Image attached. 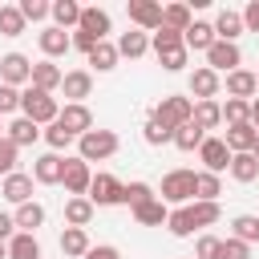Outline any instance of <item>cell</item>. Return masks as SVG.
Returning <instances> with one entry per match:
<instances>
[{"mask_svg":"<svg viewBox=\"0 0 259 259\" xmlns=\"http://www.w3.org/2000/svg\"><path fill=\"white\" fill-rule=\"evenodd\" d=\"M57 113H61V105H57L53 93H40V89H32V85L20 89V117H28V121H36V125H53Z\"/></svg>","mask_w":259,"mask_h":259,"instance_id":"1","label":"cell"},{"mask_svg":"<svg viewBox=\"0 0 259 259\" xmlns=\"http://www.w3.org/2000/svg\"><path fill=\"white\" fill-rule=\"evenodd\" d=\"M121 150V142H117V134L113 130H89V134H81L77 138V158L81 162H105V158H113Z\"/></svg>","mask_w":259,"mask_h":259,"instance_id":"2","label":"cell"},{"mask_svg":"<svg viewBox=\"0 0 259 259\" xmlns=\"http://www.w3.org/2000/svg\"><path fill=\"white\" fill-rule=\"evenodd\" d=\"M194 174H198V170H186V166L166 170V174H162V202H166V206H186V202H194Z\"/></svg>","mask_w":259,"mask_h":259,"instance_id":"3","label":"cell"},{"mask_svg":"<svg viewBox=\"0 0 259 259\" xmlns=\"http://www.w3.org/2000/svg\"><path fill=\"white\" fill-rule=\"evenodd\" d=\"M190 113H194V101H190V97H182V93H166V97L150 109V117H154V121H162V125H170V130L186 125V121H190Z\"/></svg>","mask_w":259,"mask_h":259,"instance_id":"4","label":"cell"},{"mask_svg":"<svg viewBox=\"0 0 259 259\" xmlns=\"http://www.w3.org/2000/svg\"><path fill=\"white\" fill-rule=\"evenodd\" d=\"M32 81V61L24 53H4L0 57V85H12V89H24Z\"/></svg>","mask_w":259,"mask_h":259,"instance_id":"5","label":"cell"},{"mask_svg":"<svg viewBox=\"0 0 259 259\" xmlns=\"http://www.w3.org/2000/svg\"><path fill=\"white\" fill-rule=\"evenodd\" d=\"M198 162H202L206 174H223V170L231 166V150H227V142H223L219 134H206L202 146H198Z\"/></svg>","mask_w":259,"mask_h":259,"instance_id":"6","label":"cell"},{"mask_svg":"<svg viewBox=\"0 0 259 259\" xmlns=\"http://www.w3.org/2000/svg\"><path fill=\"white\" fill-rule=\"evenodd\" d=\"M125 16H130V24H134L138 32L162 28V4H158V0H130V4H125Z\"/></svg>","mask_w":259,"mask_h":259,"instance_id":"7","label":"cell"},{"mask_svg":"<svg viewBox=\"0 0 259 259\" xmlns=\"http://www.w3.org/2000/svg\"><path fill=\"white\" fill-rule=\"evenodd\" d=\"M206 69H214L219 77L243 69V53H239V45H231V40H214V45L206 49Z\"/></svg>","mask_w":259,"mask_h":259,"instance_id":"8","label":"cell"},{"mask_svg":"<svg viewBox=\"0 0 259 259\" xmlns=\"http://www.w3.org/2000/svg\"><path fill=\"white\" fill-rule=\"evenodd\" d=\"M89 182H93V170H89V162H81L77 154H73V158L65 154V178H61V186L69 190V198H81V194H89Z\"/></svg>","mask_w":259,"mask_h":259,"instance_id":"9","label":"cell"},{"mask_svg":"<svg viewBox=\"0 0 259 259\" xmlns=\"http://www.w3.org/2000/svg\"><path fill=\"white\" fill-rule=\"evenodd\" d=\"M186 89H190V101H214V97H219V89H223V77H219L214 69L198 65V69L190 73Z\"/></svg>","mask_w":259,"mask_h":259,"instance_id":"10","label":"cell"},{"mask_svg":"<svg viewBox=\"0 0 259 259\" xmlns=\"http://www.w3.org/2000/svg\"><path fill=\"white\" fill-rule=\"evenodd\" d=\"M93 206H117L121 202V182L113 178V174H93V182H89V194H85Z\"/></svg>","mask_w":259,"mask_h":259,"instance_id":"11","label":"cell"},{"mask_svg":"<svg viewBox=\"0 0 259 259\" xmlns=\"http://www.w3.org/2000/svg\"><path fill=\"white\" fill-rule=\"evenodd\" d=\"M61 93L69 97V105H85V97L93 93V73L89 69H69L61 77Z\"/></svg>","mask_w":259,"mask_h":259,"instance_id":"12","label":"cell"},{"mask_svg":"<svg viewBox=\"0 0 259 259\" xmlns=\"http://www.w3.org/2000/svg\"><path fill=\"white\" fill-rule=\"evenodd\" d=\"M57 125H61L65 134L81 138V134L93 130V113H89V105H69V101H65V109L57 113Z\"/></svg>","mask_w":259,"mask_h":259,"instance_id":"13","label":"cell"},{"mask_svg":"<svg viewBox=\"0 0 259 259\" xmlns=\"http://www.w3.org/2000/svg\"><path fill=\"white\" fill-rule=\"evenodd\" d=\"M61 178H65V158L61 154H40L36 162H32V182H40V186H61Z\"/></svg>","mask_w":259,"mask_h":259,"instance_id":"14","label":"cell"},{"mask_svg":"<svg viewBox=\"0 0 259 259\" xmlns=\"http://www.w3.org/2000/svg\"><path fill=\"white\" fill-rule=\"evenodd\" d=\"M36 45H40V53H45V61H57V57H65L69 49H73V40H69V32L65 28H40L36 32Z\"/></svg>","mask_w":259,"mask_h":259,"instance_id":"15","label":"cell"},{"mask_svg":"<svg viewBox=\"0 0 259 259\" xmlns=\"http://www.w3.org/2000/svg\"><path fill=\"white\" fill-rule=\"evenodd\" d=\"M61 77H65V73H61V65L40 57V61H32V81H28V85H32V89H40V93H57V89H61Z\"/></svg>","mask_w":259,"mask_h":259,"instance_id":"16","label":"cell"},{"mask_svg":"<svg viewBox=\"0 0 259 259\" xmlns=\"http://www.w3.org/2000/svg\"><path fill=\"white\" fill-rule=\"evenodd\" d=\"M223 85H227V97H235V101H251V97L259 93V81H255L251 69H235V73H227Z\"/></svg>","mask_w":259,"mask_h":259,"instance_id":"17","label":"cell"},{"mask_svg":"<svg viewBox=\"0 0 259 259\" xmlns=\"http://www.w3.org/2000/svg\"><path fill=\"white\" fill-rule=\"evenodd\" d=\"M223 142H227V150H231V154H251V150H255V142H259V130H255L251 121H239V125H227Z\"/></svg>","mask_w":259,"mask_h":259,"instance_id":"18","label":"cell"},{"mask_svg":"<svg viewBox=\"0 0 259 259\" xmlns=\"http://www.w3.org/2000/svg\"><path fill=\"white\" fill-rule=\"evenodd\" d=\"M77 28H81V32H89V36H97V40H109L113 20H109V12H105V8L89 4V8H81V24H77Z\"/></svg>","mask_w":259,"mask_h":259,"instance_id":"19","label":"cell"},{"mask_svg":"<svg viewBox=\"0 0 259 259\" xmlns=\"http://www.w3.org/2000/svg\"><path fill=\"white\" fill-rule=\"evenodd\" d=\"M210 28H214L219 40H231V45H239V36L247 32V28H243V16H239L235 8H219V16L210 20Z\"/></svg>","mask_w":259,"mask_h":259,"instance_id":"20","label":"cell"},{"mask_svg":"<svg viewBox=\"0 0 259 259\" xmlns=\"http://www.w3.org/2000/svg\"><path fill=\"white\" fill-rule=\"evenodd\" d=\"M0 194H4L12 206H20V202H32V174H24V170L8 174V178L0 182Z\"/></svg>","mask_w":259,"mask_h":259,"instance_id":"21","label":"cell"},{"mask_svg":"<svg viewBox=\"0 0 259 259\" xmlns=\"http://www.w3.org/2000/svg\"><path fill=\"white\" fill-rule=\"evenodd\" d=\"M49 16H53V28L73 32V28L81 24V4H77V0H53V4H49Z\"/></svg>","mask_w":259,"mask_h":259,"instance_id":"22","label":"cell"},{"mask_svg":"<svg viewBox=\"0 0 259 259\" xmlns=\"http://www.w3.org/2000/svg\"><path fill=\"white\" fill-rule=\"evenodd\" d=\"M214 40H219V36H214L210 20H194V24L182 32V49H186V53H190V49H194V53H206Z\"/></svg>","mask_w":259,"mask_h":259,"instance_id":"23","label":"cell"},{"mask_svg":"<svg viewBox=\"0 0 259 259\" xmlns=\"http://www.w3.org/2000/svg\"><path fill=\"white\" fill-rule=\"evenodd\" d=\"M4 138H8L16 150H24V146H32V142L40 138V125H36V121H28V117H12V121L4 125Z\"/></svg>","mask_w":259,"mask_h":259,"instance_id":"24","label":"cell"},{"mask_svg":"<svg viewBox=\"0 0 259 259\" xmlns=\"http://www.w3.org/2000/svg\"><path fill=\"white\" fill-rule=\"evenodd\" d=\"M150 53V32H138V28H130V32H121L117 36V57H130V61H138V57H146Z\"/></svg>","mask_w":259,"mask_h":259,"instance_id":"25","label":"cell"},{"mask_svg":"<svg viewBox=\"0 0 259 259\" xmlns=\"http://www.w3.org/2000/svg\"><path fill=\"white\" fill-rule=\"evenodd\" d=\"M12 223H16V231L36 235V227L45 223V206H40V202H20V206L12 210Z\"/></svg>","mask_w":259,"mask_h":259,"instance_id":"26","label":"cell"},{"mask_svg":"<svg viewBox=\"0 0 259 259\" xmlns=\"http://www.w3.org/2000/svg\"><path fill=\"white\" fill-rule=\"evenodd\" d=\"M93 210H97V206H93L85 194H81V198H69V202H65V227H81V231H85V227L93 223Z\"/></svg>","mask_w":259,"mask_h":259,"instance_id":"27","label":"cell"},{"mask_svg":"<svg viewBox=\"0 0 259 259\" xmlns=\"http://www.w3.org/2000/svg\"><path fill=\"white\" fill-rule=\"evenodd\" d=\"M166 231L174 235V239H190L198 227H194V214H190V202L186 206H174L170 214H166Z\"/></svg>","mask_w":259,"mask_h":259,"instance_id":"28","label":"cell"},{"mask_svg":"<svg viewBox=\"0 0 259 259\" xmlns=\"http://www.w3.org/2000/svg\"><path fill=\"white\" fill-rule=\"evenodd\" d=\"M89 247H93V243H89V235H85L81 227H65V231H61V255H69V259H85Z\"/></svg>","mask_w":259,"mask_h":259,"instance_id":"29","label":"cell"},{"mask_svg":"<svg viewBox=\"0 0 259 259\" xmlns=\"http://www.w3.org/2000/svg\"><path fill=\"white\" fill-rule=\"evenodd\" d=\"M190 121L198 125V130H219L223 125V109H219V101H194V113H190Z\"/></svg>","mask_w":259,"mask_h":259,"instance_id":"30","label":"cell"},{"mask_svg":"<svg viewBox=\"0 0 259 259\" xmlns=\"http://www.w3.org/2000/svg\"><path fill=\"white\" fill-rule=\"evenodd\" d=\"M219 194H223V178L198 170L194 174V202H219Z\"/></svg>","mask_w":259,"mask_h":259,"instance_id":"31","label":"cell"},{"mask_svg":"<svg viewBox=\"0 0 259 259\" xmlns=\"http://www.w3.org/2000/svg\"><path fill=\"white\" fill-rule=\"evenodd\" d=\"M166 214H170V206L162 198H150V202H142L134 210V223H142V227H166Z\"/></svg>","mask_w":259,"mask_h":259,"instance_id":"32","label":"cell"},{"mask_svg":"<svg viewBox=\"0 0 259 259\" xmlns=\"http://www.w3.org/2000/svg\"><path fill=\"white\" fill-rule=\"evenodd\" d=\"M227 174L235 178V182H255L259 178V162H255V154H231V166H227Z\"/></svg>","mask_w":259,"mask_h":259,"instance_id":"33","label":"cell"},{"mask_svg":"<svg viewBox=\"0 0 259 259\" xmlns=\"http://www.w3.org/2000/svg\"><path fill=\"white\" fill-rule=\"evenodd\" d=\"M162 24H166V28H174V32H186V28L194 24L190 4H162Z\"/></svg>","mask_w":259,"mask_h":259,"instance_id":"34","label":"cell"},{"mask_svg":"<svg viewBox=\"0 0 259 259\" xmlns=\"http://www.w3.org/2000/svg\"><path fill=\"white\" fill-rule=\"evenodd\" d=\"M231 239H239V243H259V214H235L231 219Z\"/></svg>","mask_w":259,"mask_h":259,"instance_id":"35","label":"cell"},{"mask_svg":"<svg viewBox=\"0 0 259 259\" xmlns=\"http://www.w3.org/2000/svg\"><path fill=\"white\" fill-rule=\"evenodd\" d=\"M8 259H40V243H36V235L16 231V235L8 239Z\"/></svg>","mask_w":259,"mask_h":259,"instance_id":"36","label":"cell"},{"mask_svg":"<svg viewBox=\"0 0 259 259\" xmlns=\"http://www.w3.org/2000/svg\"><path fill=\"white\" fill-rule=\"evenodd\" d=\"M117 61H121V57H117V45H113V40H101V45L89 53V65H93L97 73H113Z\"/></svg>","mask_w":259,"mask_h":259,"instance_id":"37","label":"cell"},{"mask_svg":"<svg viewBox=\"0 0 259 259\" xmlns=\"http://www.w3.org/2000/svg\"><path fill=\"white\" fill-rule=\"evenodd\" d=\"M150 198H158L150 182H121V206L138 210V206H142V202H150Z\"/></svg>","mask_w":259,"mask_h":259,"instance_id":"38","label":"cell"},{"mask_svg":"<svg viewBox=\"0 0 259 259\" xmlns=\"http://www.w3.org/2000/svg\"><path fill=\"white\" fill-rule=\"evenodd\" d=\"M202 138H206V130H198L194 121H186V125H178V130H174V146H178L182 154H194V150L202 146Z\"/></svg>","mask_w":259,"mask_h":259,"instance_id":"39","label":"cell"},{"mask_svg":"<svg viewBox=\"0 0 259 259\" xmlns=\"http://www.w3.org/2000/svg\"><path fill=\"white\" fill-rule=\"evenodd\" d=\"M24 32V16L16 4H0V36H20Z\"/></svg>","mask_w":259,"mask_h":259,"instance_id":"40","label":"cell"},{"mask_svg":"<svg viewBox=\"0 0 259 259\" xmlns=\"http://www.w3.org/2000/svg\"><path fill=\"white\" fill-rule=\"evenodd\" d=\"M150 49L154 53H170V49H182V32H174V28H154L150 32Z\"/></svg>","mask_w":259,"mask_h":259,"instance_id":"41","label":"cell"},{"mask_svg":"<svg viewBox=\"0 0 259 259\" xmlns=\"http://www.w3.org/2000/svg\"><path fill=\"white\" fill-rule=\"evenodd\" d=\"M190 214H194V227L202 231V227H214L223 219V206L219 202H190Z\"/></svg>","mask_w":259,"mask_h":259,"instance_id":"42","label":"cell"},{"mask_svg":"<svg viewBox=\"0 0 259 259\" xmlns=\"http://www.w3.org/2000/svg\"><path fill=\"white\" fill-rule=\"evenodd\" d=\"M223 121L227 125H239V121H251V101H235V97H227L223 105Z\"/></svg>","mask_w":259,"mask_h":259,"instance_id":"43","label":"cell"},{"mask_svg":"<svg viewBox=\"0 0 259 259\" xmlns=\"http://www.w3.org/2000/svg\"><path fill=\"white\" fill-rule=\"evenodd\" d=\"M142 138H146V146H166V142H174V130H170V125H162V121H154V117H146Z\"/></svg>","mask_w":259,"mask_h":259,"instance_id":"44","label":"cell"},{"mask_svg":"<svg viewBox=\"0 0 259 259\" xmlns=\"http://www.w3.org/2000/svg\"><path fill=\"white\" fill-rule=\"evenodd\" d=\"M40 138L49 142V150H53V154H61V150H69V146L77 142V138H73V134H65L57 121H53V125H45V130H40Z\"/></svg>","mask_w":259,"mask_h":259,"instance_id":"45","label":"cell"},{"mask_svg":"<svg viewBox=\"0 0 259 259\" xmlns=\"http://www.w3.org/2000/svg\"><path fill=\"white\" fill-rule=\"evenodd\" d=\"M16 8H20V16H24V24H28V20H32V24L49 20V0H20Z\"/></svg>","mask_w":259,"mask_h":259,"instance_id":"46","label":"cell"},{"mask_svg":"<svg viewBox=\"0 0 259 259\" xmlns=\"http://www.w3.org/2000/svg\"><path fill=\"white\" fill-rule=\"evenodd\" d=\"M158 61H162L166 73H182L186 61H190V53H186V49H170V53H158Z\"/></svg>","mask_w":259,"mask_h":259,"instance_id":"47","label":"cell"},{"mask_svg":"<svg viewBox=\"0 0 259 259\" xmlns=\"http://www.w3.org/2000/svg\"><path fill=\"white\" fill-rule=\"evenodd\" d=\"M219 247H223L219 235H198V243H194V259H219Z\"/></svg>","mask_w":259,"mask_h":259,"instance_id":"48","label":"cell"},{"mask_svg":"<svg viewBox=\"0 0 259 259\" xmlns=\"http://www.w3.org/2000/svg\"><path fill=\"white\" fill-rule=\"evenodd\" d=\"M16 146L8 142V138H0V178H8V174H16Z\"/></svg>","mask_w":259,"mask_h":259,"instance_id":"49","label":"cell"},{"mask_svg":"<svg viewBox=\"0 0 259 259\" xmlns=\"http://www.w3.org/2000/svg\"><path fill=\"white\" fill-rule=\"evenodd\" d=\"M219 259H251V247H247V243H239V239H223Z\"/></svg>","mask_w":259,"mask_h":259,"instance_id":"50","label":"cell"},{"mask_svg":"<svg viewBox=\"0 0 259 259\" xmlns=\"http://www.w3.org/2000/svg\"><path fill=\"white\" fill-rule=\"evenodd\" d=\"M16 109H20V89L0 85V117H4V113H16Z\"/></svg>","mask_w":259,"mask_h":259,"instance_id":"51","label":"cell"},{"mask_svg":"<svg viewBox=\"0 0 259 259\" xmlns=\"http://www.w3.org/2000/svg\"><path fill=\"white\" fill-rule=\"evenodd\" d=\"M69 40H73V49H81L85 57H89V53H93V49L101 45L97 36H89V32H81V28H73V32H69Z\"/></svg>","mask_w":259,"mask_h":259,"instance_id":"52","label":"cell"},{"mask_svg":"<svg viewBox=\"0 0 259 259\" xmlns=\"http://www.w3.org/2000/svg\"><path fill=\"white\" fill-rule=\"evenodd\" d=\"M239 16H243V28L247 32H259V0H247V8Z\"/></svg>","mask_w":259,"mask_h":259,"instance_id":"53","label":"cell"},{"mask_svg":"<svg viewBox=\"0 0 259 259\" xmlns=\"http://www.w3.org/2000/svg\"><path fill=\"white\" fill-rule=\"evenodd\" d=\"M85 259H121V251H117L113 243H97V247L85 251Z\"/></svg>","mask_w":259,"mask_h":259,"instance_id":"54","label":"cell"},{"mask_svg":"<svg viewBox=\"0 0 259 259\" xmlns=\"http://www.w3.org/2000/svg\"><path fill=\"white\" fill-rule=\"evenodd\" d=\"M12 235H16V223H12V214H8V210H0V239L8 243Z\"/></svg>","mask_w":259,"mask_h":259,"instance_id":"55","label":"cell"},{"mask_svg":"<svg viewBox=\"0 0 259 259\" xmlns=\"http://www.w3.org/2000/svg\"><path fill=\"white\" fill-rule=\"evenodd\" d=\"M251 125L259 130V97H251Z\"/></svg>","mask_w":259,"mask_h":259,"instance_id":"56","label":"cell"},{"mask_svg":"<svg viewBox=\"0 0 259 259\" xmlns=\"http://www.w3.org/2000/svg\"><path fill=\"white\" fill-rule=\"evenodd\" d=\"M0 259H8V243L4 239H0Z\"/></svg>","mask_w":259,"mask_h":259,"instance_id":"57","label":"cell"},{"mask_svg":"<svg viewBox=\"0 0 259 259\" xmlns=\"http://www.w3.org/2000/svg\"><path fill=\"white\" fill-rule=\"evenodd\" d=\"M251 154H255V162H259V142H255V150H251Z\"/></svg>","mask_w":259,"mask_h":259,"instance_id":"58","label":"cell"},{"mask_svg":"<svg viewBox=\"0 0 259 259\" xmlns=\"http://www.w3.org/2000/svg\"><path fill=\"white\" fill-rule=\"evenodd\" d=\"M0 130H4V117H0ZM0 138H4V134H0Z\"/></svg>","mask_w":259,"mask_h":259,"instance_id":"59","label":"cell"},{"mask_svg":"<svg viewBox=\"0 0 259 259\" xmlns=\"http://www.w3.org/2000/svg\"><path fill=\"white\" fill-rule=\"evenodd\" d=\"M255 81H259V69H255Z\"/></svg>","mask_w":259,"mask_h":259,"instance_id":"60","label":"cell"}]
</instances>
